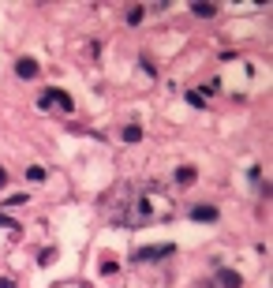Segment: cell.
I'll list each match as a JSON object with an SVG mask.
<instances>
[{
	"mask_svg": "<svg viewBox=\"0 0 273 288\" xmlns=\"http://www.w3.org/2000/svg\"><path fill=\"white\" fill-rule=\"evenodd\" d=\"M38 109H60V112H71V109H75V101H71V94H64V90H45L42 97H38Z\"/></svg>",
	"mask_w": 273,
	"mask_h": 288,
	"instance_id": "cell-1",
	"label": "cell"
},
{
	"mask_svg": "<svg viewBox=\"0 0 273 288\" xmlns=\"http://www.w3.org/2000/svg\"><path fill=\"white\" fill-rule=\"evenodd\" d=\"M169 254H176V247L172 243H157V247H138L135 258L138 262H161V258H169Z\"/></svg>",
	"mask_w": 273,
	"mask_h": 288,
	"instance_id": "cell-2",
	"label": "cell"
},
{
	"mask_svg": "<svg viewBox=\"0 0 273 288\" xmlns=\"http://www.w3.org/2000/svg\"><path fill=\"white\" fill-rule=\"evenodd\" d=\"M217 217H221V213H217V206H206V202L191 206V221H198V225H214Z\"/></svg>",
	"mask_w": 273,
	"mask_h": 288,
	"instance_id": "cell-3",
	"label": "cell"
},
{
	"mask_svg": "<svg viewBox=\"0 0 273 288\" xmlns=\"http://www.w3.org/2000/svg\"><path fill=\"white\" fill-rule=\"evenodd\" d=\"M38 71H42V68H38L34 56H23V60L15 64V75H19V79H38Z\"/></svg>",
	"mask_w": 273,
	"mask_h": 288,
	"instance_id": "cell-4",
	"label": "cell"
},
{
	"mask_svg": "<svg viewBox=\"0 0 273 288\" xmlns=\"http://www.w3.org/2000/svg\"><path fill=\"white\" fill-rule=\"evenodd\" d=\"M217 285L221 288H243V277L236 270H217Z\"/></svg>",
	"mask_w": 273,
	"mask_h": 288,
	"instance_id": "cell-5",
	"label": "cell"
},
{
	"mask_svg": "<svg viewBox=\"0 0 273 288\" xmlns=\"http://www.w3.org/2000/svg\"><path fill=\"white\" fill-rule=\"evenodd\" d=\"M191 11H195L198 19H214L217 15V4H191Z\"/></svg>",
	"mask_w": 273,
	"mask_h": 288,
	"instance_id": "cell-6",
	"label": "cell"
},
{
	"mask_svg": "<svg viewBox=\"0 0 273 288\" xmlns=\"http://www.w3.org/2000/svg\"><path fill=\"white\" fill-rule=\"evenodd\" d=\"M195 176H198V172L191 169V165H183V169H176V184H183V187H187V184H195Z\"/></svg>",
	"mask_w": 273,
	"mask_h": 288,
	"instance_id": "cell-7",
	"label": "cell"
},
{
	"mask_svg": "<svg viewBox=\"0 0 273 288\" xmlns=\"http://www.w3.org/2000/svg\"><path fill=\"white\" fill-rule=\"evenodd\" d=\"M138 139H142V127H138V124L124 127V143H138Z\"/></svg>",
	"mask_w": 273,
	"mask_h": 288,
	"instance_id": "cell-8",
	"label": "cell"
},
{
	"mask_svg": "<svg viewBox=\"0 0 273 288\" xmlns=\"http://www.w3.org/2000/svg\"><path fill=\"white\" fill-rule=\"evenodd\" d=\"M142 19H146V8H138V4H135V8L128 11V23H131V26H138Z\"/></svg>",
	"mask_w": 273,
	"mask_h": 288,
	"instance_id": "cell-9",
	"label": "cell"
},
{
	"mask_svg": "<svg viewBox=\"0 0 273 288\" xmlns=\"http://www.w3.org/2000/svg\"><path fill=\"white\" fill-rule=\"evenodd\" d=\"M26 180H30V184H42V180H45V169H38V165H34V169H26Z\"/></svg>",
	"mask_w": 273,
	"mask_h": 288,
	"instance_id": "cell-10",
	"label": "cell"
},
{
	"mask_svg": "<svg viewBox=\"0 0 273 288\" xmlns=\"http://www.w3.org/2000/svg\"><path fill=\"white\" fill-rule=\"evenodd\" d=\"M187 105H195V109H206V97H202V94H195V90H191V94H187Z\"/></svg>",
	"mask_w": 273,
	"mask_h": 288,
	"instance_id": "cell-11",
	"label": "cell"
},
{
	"mask_svg": "<svg viewBox=\"0 0 273 288\" xmlns=\"http://www.w3.org/2000/svg\"><path fill=\"white\" fill-rule=\"evenodd\" d=\"M52 258H56V251H52V247H45V251H42V254H38V262H42V266H49V262H52Z\"/></svg>",
	"mask_w": 273,
	"mask_h": 288,
	"instance_id": "cell-12",
	"label": "cell"
},
{
	"mask_svg": "<svg viewBox=\"0 0 273 288\" xmlns=\"http://www.w3.org/2000/svg\"><path fill=\"white\" fill-rule=\"evenodd\" d=\"M0 225H4V229H19L15 221H11V217H4V213H0Z\"/></svg>",
	"mask_w": 273,
	"mask_h": 288,
	"instance_id": "cell-13",
	"label": "cell"
},
{
	"mask_svg": "<svg viewBox=\"0 0 273 288\" xmlns=\"http://www.w3.org/2000/svg\"><path fill=\"white\" fill-rule=\"evenodd\" d=\"M0 288H15V281H11V277H0Z\"/></svg>",
	"mask_w": 273,
	"mask_h": 288,
	"instance_id": "cell-14",
	"label": "cell"
},
{
	"mask_svg": "<svg viewBox=\"0 0 273 288\" xmlns=\"http://www.w3.org/2000/svg\"><path fill=\"white\" fill-rule=\"evenodd\" d=\"M4 184H8V172H4V169H0V187H4Z\"/></svg>",
	"mask_w": 273,
	"mask_h": 288,
	"instance_id": "cell-15",
	"label": "cell"
}]
</instances>
